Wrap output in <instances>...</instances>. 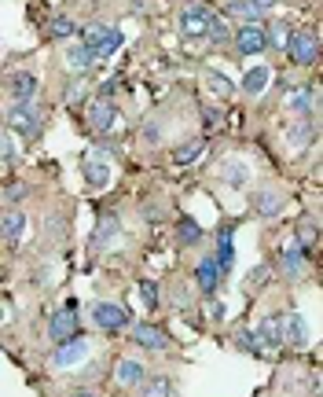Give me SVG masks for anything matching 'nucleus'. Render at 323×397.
Returning <instances> with one entry per match:
<instances>
[{
  "instance_id": "f8f14e48",
  "label": "nucleus",
  "mask_w": 323,
  "mask_h": 397,
  "mask_svg": "<svg viewBox=\"0 0 323 397\" xmlns=\"http://www.w3.org/2000/svg\"><path fill=\"white\" fill-rule=\"evenodd\" d=\"M305 265H308V247L301 239H294L287 250H283V258H279V268L287 273L290 279H298L301 273H305Z\"/></svg>"
},
{
  "instance_id": "bb28decb",
  "label": "nucleus",
  "mask_w": 323,
  "mask_h": 397,
  "mask_svg": "<svg viewBox=\"0 0 323 397\" xmlns=\"http://www.w3.org/2000/svg\"><path fill=\"white\" fill-rule=\"evenodd\" d=\"M67 59H70L74 70H92V63H96L99 56L92 52V48H85V44H74L70 52H67Z\"/></svg>"
},
{
  "instance_id": "412c9836",
  "label": "nucleus",
  "mask_w": 323,
  "mask_h": 397,
  "mask_svg": "<svg viewBox=\"0 0 323 397\" xmlns=\"http://www.w3.org/2000/svg\"><path fill=\"white\" fill-rule=\"evenodd\" d=\"M313 136H316V125L308 118H301V125H294V129L287 133V147L290 151H305L308 144H313Z\"/></svg>"
},
{
  "instance_id": "b1692460",
  "label": "nucleus",
  "mask_w": 323,
  "mask_h": 397,
  "mask_svg": "<svg viewBox=\"0 0 323 397\" xmlns=\"http://www.w3.org/2000/svg\"><path fill=\"white\" fill-rule=\"evenodd\" d=\"M176 243L180 247H195V243H202V228H199V221L195 217H180V225H176Z\"/></svg>"
},
{
  "instance_id": "6ab92c4d",
  "label": "nucleus",
  "mask_w": 323,
  "mask_h": 397,
  "mask_svg": "<svg viewBox=\"0 0 323 397\" xmlns=\"http://www.w3.org/2000/svg\"><path fill=\"white\" fill-rule=\"evenodd\" d=\"M268 81H272V70H268V67H254V70L242 74V92H247V96H261L268 88Z\"/></svg>"
},
{
  "instance_id": "393cba45",
  "label": "nucleus",
  "mask_w": 323,
  "mask_h": 397,
  "mask_svg": "<svg viewBox=\"0 0 323 397\" xmlns=\"http://www.w3.org/2000/svg\"><path fill=\"white\" fill-rule=\"evenodd\" d=\"M85 181L92 184L96 191L107 188V181H110V165L103 162V159H88V162H85Z\"/></svg>"
},
{
  "instance_id": "79ce46f5",
  "label": "nucleus",
  "mask_w": 323,
  "mask_h": 397,
  "mask_svg": "<svg viewBox=\"0 0 323 397\" xmlns=\"http://www.w3.org/2000/svg\"><path fill=\"white\" fill-rule=\"evenodd\" d=\"M144 140H147V144H158V140H162V125H144Z\"/></svg>"
},
{
  "instance_id": "a18cd8bd",
  "label": "nucleus",
  "mask_w": 323,
  "mask_h": 397,
  "mask_svg": "<svg viewBox=\"0 0 323 397\" xmlns=\"http://www.w3.org/2000/svg\"><path fill=\"white\" fill-rule=\"evenodd\" d=\"M173 302H176V305H188L191 298H188V291H184V287H176V291H173Z\"/></svg>"
},
{
  "instance_id": "8fccbe9b",
  "label": "nucleus",
  "mask_w": 323,
  "mask_h": 397,
  "mask_svg": "<svg viewBox=\"0 0 323 397\" xmlns=\"http://www.w3.org/2000/svg\"><path fill=\"white\" fill-rule=\"evenodd\" d=\"M228 4H239V0H228Z\"/></svg>"
},
{
  "instance_id": "39448f33",
  "label": "nucleus",
  "mask_w": 323,
  "mask_h": 397,
  "mask_svg": "<svg viewBox=\"0 0 323 397\" xmlns=\"http://www.w3.org/2000/svg\"><path fill=\"white\" fill-rule=\"evenodd\" d=\"M88 357V342L81 335H70V339H63L56 342V353H51V364L56 368H70V364H81Z\"/></svg>"
},
{
  "instance_id": "c03bdc74",
  "label": "nucleus",
  "mask_w": 323,
  "mask_h": 397,
  "mask_svg": "<svg viewBox=\"0 0 323 397\" xmlns=\"http://www.w3.org/2000/svg\"><path fill=\"white\" fill-rule=\"evenodd\" d=\"M250 4H254L257 11H261V15H268V11H272V8L279 4V0H250Z\"/></svg>"
},
{
  "instance_id": "1a4fd4ad",
  "label": "nucleus",
  "mask_w": 323,
  "mask_h": 397,
  "mask_svg": "<svg viewBox=\"0 0 323 397\" xmlns=\"http://www.w3.org/2000/svg\"><path fill=\"white\" fill-rule=\"evenodd\" d=\"M257 346H268V350H283V313H265L261 327H257Z\"/></svg>"
},
{
  "instance_id": "f704fd0d",
  "label": "nucleus",
  "mask_w": 323,
  "mask_h": 397,
  "mask_svg": "<svg viewBox=\"0 0 323 397\" xmlns=\"http://www.w3.org/2000/svg\"><path fill=\"white\" fill-rule=\"evenodd\" d=\"M114 232H118V221H114V217H103V221H99V232H96V247H99V243H107Z\"/></svg>"
},
{
  "instance_id": "9d476101",
  "label": "nucleus",
  "mask_w": 323,
  "mask_h": 397,
  "mask_svg": "<svg viewBox=\"0 0 323 397\" xmlns=\"http://www.w3.org/2000/svg\"><path fill=\"white\" fill-rule=\"evenodd\" d=\"M133 339L144 346V350H154V353L169 350V335H165L158 324H151V320H144V324H133Z\"/></svg>"
},
{
  "instance_id": "423d86ee",
  "label": "nucleus",
  "mask_w": 323,
  "mask_h": 397,
  "mask_svg": "<svg viewBox=\"0 0 323 397\" xmlns=\"http://www.w3.org/2000/svg\"><path fill=\"white\" fill-rule=\"evenodd\" d=\"M231 41H235V48H239V56H261V52H268V41H265V30L261 26H242L231 33Z\"/></svg>"
},
{
  "instance_id": "ddd939ff",
  "label": "nucleus",
  "mask_w": 323,
  "mask_h": 397,
  "mask_svg": "<svg viewBox=\"0 0 323 397\" xmlns=\"http://www.w3.org/2000/svg\"><path fill=\"white\" fill-rule=\"evenodd\" d=\"M37 88H41V81H37V74H30V70L11 74V81H8V92L15 96V104H30L37 96Z\"/></svg>"
},
{
  "instance_id": "2eb2a0df",
  "label": "nucleus",
  "mask_w": 323,
  "mask_h": 397,
  "mask_svg": "<svg viewBox=\"0 0 323 397\" xmlns=\"http://www.w3.org/2000/svg\"><path fill=\"white\" fill-rule=\"evenodd\" d=\"M48 335L56 339V342L70 339V335H77V316H74V309H70V305H67V309H59L56 316L48 320Z\"/></svg>"
},
{
  "instance_id": "f257e3e1",
  "label": "nucleus",
  "mask_w": 323,
  "mask_h": 397,
  "mask_svg": "<svg viewBox=\"0 0 323 397\" xmlns=\"http://www.w3.org/2000/svg\"><path fill=\"white\" fill-rule=\"evenodd\" d=\"M283 52H287V59L294 63V67H313V63L320 59V41H316L313 30H290Z\"/></svg>"
},
{
  "instance_id": "cd10ccee",
  "label": "nucleus",
  "mask_w": 323,
  "mask_h": 397,
  "mask_svg": "<svg viewBox=\"0 0 323 397\" xmlns=\"http://www.w3.org/2000/svg\"><path fill=\"white\" fill-rule=\"evenodd\" d=\"M202 147H206V140H202V136L188 140L184 147H176V151H173V162H176V165H191V162L199 159V151H202Z\"/></svg>"
},
{
  "instance_id": "72a5a7b5",
  "label": "nucleus",
  "mask_w": 323,
  "mask_h": 397,
  "mask_svg": "<svg viewBox=\"0 0 323 397\" xmlns=\"http://www.w3.org/2000/svg\"><path fill=\"white\" fill-rule=\"evenodd\" d=\"M268 276H272V268H268V265H257V268H250V276H247V287H250V291H261V284H265Z\"/></svg>"
},
{
  "instance_id": "4c0bfd02",
  "label": "nucleus",
  "mask_w": 323,
  "mask_h": 397,
  "mask_svg": "<svg viewBox=\"0 0 323 397\" xmlns=\"http://www.w3.org/2000/svg\"><path fill=\"white\" fill-rule=\"evenodd\" d=\"M206 81H213V88H217V92H221V96H231V85L221 78V74H217V70H210V78H206Z\"/></svg>"
},
{
  "instance_id": "f03ea898",
  "label": "nucleus",
  "mask_w": 323,
  "mask_h": 397,
  "mask_svg": "<svg viewBox=\"0 0 323 397\" xmlns=\"http://www.w3.org/2000/svg\"><path fill=\"white\" fill-rule=\"evenodd\" d=\"M8 129L26 136V140H33L37 133H41V107H37L33 99L30 104H15L8 111Z\"/></svg>"
},
{
  "instance_id": "a19ab883",
  "label": "nucleus",
  "mask_w": 323,
  "mask_h": 397,
  "mask_svg": "<svg viewBox=\"0 0 323 397\" xmlns=\"http://www.w3.org/2000/svg\"><path fill=\"white\" fill-rule=\"evenodd\" d=\"M217 122H221V111H213V107H206L202 111V125H206V129H213V125Z\"/></svg>"
},
{
  "instance_id": "f3484780",
  "label": "nucleus",
  "mask_w": 323,
  "mask_h": 397,
  "mask_svg": "<svg viewBox=\"0 0 323 397\" xmlns=\"http://www.w3.org/2000/svg\"><path fill=\"white\" fill-rule=\"evenodd\" d=\"M308 331H305V316L301 313H287L283 316V346H305Z\"/></svg>"
},
{
  "instance_id": "aec40b11",
  "label": "nucleus",
  "mask_w": 323,
  "mask_h": 397,
  "mask_svg": "<svg viewBox=\"0 0 323 397\" xmlns=\"http://www.w3.org/2000/svg\"><path fill=\"white\" fill-rule=\"evenodd\" d=\"M254 210L261 213V217H276L283 210V195H279V191H272V188H261L254 195Z\"/></svg>"
},
{
  "instance_id": "a878e982",
  "label": "nucleus",
  "mask_w": 323,
  "mask_h": 397,
  "mask_svg": "<svg viewBox=\"0 0 323 397\" xmlns=\"http://www.w3.org/2000/svg\"><path fill=\"white\" fill-rule=\"evenodd\" d=\"M228 15L231 19H242V22H247V26H261V11H257L254 4H250V0H239V4H228Z\"/></svg>"
},
{
  "instance_id": "6e6552de",
  "label": "nucleus",
  "mask_w": 323,
  "mask_h": 397,
  "mask_svg": "<svg viewBox=\"0 0 323 397\" xmlns=\"http://www.w3.org/2000/svg\"><path fill=\"white\" fill-rule=\"evenodd\" d=\"M144 379H147V368L140 361H133V357H122V361L114 364V382H118L122 390H136Z\"/></svg>"
},
{
  "instance_id": "58836bf2",
  "label": "nucleus",
  "mask_w": 323,
  "mask_h": 397,
  "mask_svg": "<svg viewBox=\"0 0 323 397\" xmlns=\"http://www.w3.org/2000/svg\"><path fill=\"white\" fill-rule=\"evenodd\" d=\"M118 81H122V78L103 81V88H99V99H114V92H118Z\"/></svg>"
},
{
  "instance_id": "ea45409f",
  "label": "nucleus",
  "mask_w": 323,
  "mask_h": 397,
  "mask_svg": "<svg viewBox=\"0 0 323 397\" xmlns=\"http://www.w3.org/2000/svg\"><path fill=\"white\" fill-rule=\"evenodd\" d=\"M0 159H4V162H15V147H11L8 136H0Z\"/></svg>"
},
{
  "instance_id": "2f4dec72",
  "label": "nucleus",
  "mask_w": 323,
  "mask_h": 397,
  "mask_svg": "<svg viewBox=\"0 0 323 397\" xmlns=\"http://www.w3.org/2000/svg\"><path fill=\"white\" fill-rule=\"evenodd\" d=\"M206 37H210V44H228V41H231V33H228V26H224V19H217V15H210Z\"/></svg>"
},
{
  "instance_id": "7c9ffc66",
  "label": "nucleus",
  "mask_w": 323,
  "mask_h": 397,
  "mask_svg": "<svg viewBox=\"0 0 323 397\" xmlns=\"http://www.w3.org/2000/svg\"><path fill=\"white\" fill-rule=\"evenodd\" d=\"M140 298H144V309H158V302H162V291H158V284L154 279H140Z\"/></svg>"
},
{
  "instance_id": "09e8293b",
  "label": "nucleus",
  "mask_w": 323,
  "mask_h": 397,
  "mask_svg": "<svg viewBox=\"0 0 323 397\" xmlns=\"http://www.w3.org/2000/svg\"><path fill=\"white\" fill-rule=\"evenodd\" d=\"M74 397H96V394H92V390H77Z\"/></svg>"
},
{
  "instance_id": "0eeeda50",
  "label": "nucleus",
  "mask_w": 323,
  "mask_h": 397,
  "mask_svg": "<svg viewBox=\"0 0 323 397\" xmlns=\"http://www.w3.org/2000/svg\"><path fill=\"white\" fill-rule=\"evenodd\" d=\"M221 265H217V258L213 254H206V258L195 265V287L210 298V294H217V287H221Z\"/></svg>"
},
{
  "instance_id": "c9c22d12",
  "label": "nucleus",
  "mask_w": 323,
  "mask_h": 397,
  "mask_svg": "<svg viewBox=\"0 0 323 397\" xmlns=\"http://www.w3.org/2000/svg\"><path fill=\"white\" fill-rule=\"evenodd\" d=\"M235 342L242 346L247 353H254V357H261V346H257V339L250 335V331H235Z\"/></svg>"
},
{
  "instance_id": "7ed1b4c3",
  "label": "nucleus",
  "mask_w": 323,
  "mask_h": 397,
  "mask_svg": "<svg viewBox=\"0 0 323 397\" xmlns=\"http://www.w3.org/2000/svg\"><path fill=\"white\" fill-rule=\"evenodd\" d=\"M92 324L103 327V331H125L133 324V316H129V309L118 302H96L92 305Z\"/></svg>"
},
{
  "instance_id": "a211bd4d",
  "label": "nucleus",
  "mask_w": 323,
  "mask_h": 397,
  "mask_svg": "<svg viewBox=\"0 0 323 397\" xmlns=\"http://www.w3.org/2000/svg\"><path fill=\"white\" fill-rule=\"evenodd\" d=\"M217 265H221V276L231 273V265H235V247H231V228H221L217 232Z\"/></svg>"
},
{
  "instance_id": "de8ad7c7",
  "label": "nucleus",
  "mask_w": 323,
  "mask_h": 397,
  "mask_svg": "<svg viewBox=\"0 0 323 397\" xmlns=\"http://www.w3.org/2000/svg\"><path fill=\"white\" fill-rule=\"evenodd\" d=\"M81 88H85V81H74V85H70V92H67V99H70V104H74L77 96H81Z\"/></svg>"
},
{
  "instance_id": "9b49d317",
  "label": "nucleus",
  "mask_w": 323,
  "mask_h": 397,
  "mask_svg": "<svg viewBox=\"0 0 323 397\" xmlns=\"http://www.w3.org/2000/svg\"><path fill=\"white\" fill-rule=\"evenodd\" d=\"M114 118H118V104H114V99H92V104H88V125H92L96 133H107L110 125H114Z\"/></svg>"
},
{
  "instance_id": "4be33fe9",
  "label": "nucleus",
  "mask_w": 323,
  "mask_h": 397,
  "mask_svg": "<svg viewBox=\"0 0 323 397\" xmlns=\"http://www.w3.org/2000/svg\"><path fill=\"white\" fill-rule=\"evenodd\" d=\"M140 397H173V379L169 375H147L140 382Z\"/></svg>"
},
{
  "instance_id": "c85d7f7f",
  "label": "nucleus",
  "mask_w": 323,
  "mask_h": 397,
  "mask_svg": "<svg viewBox=\"0 0 323 397\" xmlns=\"http://www.w3.org/2000/svg\"><path fill=\"white\" fill-rule=\"evenodd\" d=\"M290 30H294L290 22H268V33H265V41L283 52V48H287V37H290Z\"/></svg>"
},
{
  "instance_id": "20e7f679",
  "label": "nucleus",
  "mask_w": 323,
  "mask_h": 397,
  "mask_svg": "<svg viewBox=\"0 0 323 397\" xmlns=\"http://www.w3.org/2000/svg\"><path fill=\"white\" fill-rule=\"evenodd\" d=\"M210 15L213 11L210 8H202V4H188L184 11H180V37H191V41H195V37H206V26H210Z\"/></svg>"
},
{
  "instance_id": "473e14b6",
  "label": "nucleus",
  "mask_w": 323,
  "mask_h": 397,
  "mask_svg": "<svg viewBox=\"0 0 323 397\" xmlns=\"http://www.w3.org/2000/svg\"><path fill=\"white\" fill-rule=\"evenodd\" d=\"M48 33H51V37H74V33H77V26H74V19L56 15V19H51V26H48Z\"/></svg>"
},
{
  "instance_id": "dca6fc26",
  "label": "nucleus",
  "mask_w": 323,
  "mask_h": 397,
  "mask_svg": "<svg viewBox=\"0 0 323 397\" xmlns=\"http://www.w3.org/2000/svg\"><path fill=\"white\" fill-rule=\"evenodd\" d=\"M22 232H26V213L22 210L0 213V239H4V243H19Z\"/></svg>"
},
{
  "instance_id": "5701e85b",
  "label": "nucleus",
  "mask_w": 323,
  "mask_h": 397,
  "mask_svg": "<svg viewBox=\"0 0 323 397\" xmlns=\"http://www.w3.org/2000/svg\"><path fill=\"white\" fill-rule=\"evenodd\" d=\"M221 177H224L231 188H242V184L250 181V165L242 162V159H228V162L221 165Z\"/></svg>"
},
{
  "instance_id": "c756f323",
  "label": "nucleus",
  "mask_w": 323,
  "mask_h": 397,
  "mask_svg": "<svg viewBox=\"0 0 323 397\" xmlns=\"http://www.w3.org/2000/svg\"><path fill=\"white\" fill-rule=\"evenodd\" d=\"M110 30H114V26H103V22H96V26H88V30H85V48H92V52L99 56V48L107 44Z\"/></svg>"
},
{
  "instance_id": "49530a36",
  "label": "nucleus",
  "mask_w": 323,
  "mask_h": 397,
  "mask_svg": "<svg viewBox=\"0 0 323 397\" xmlns=\"http://www.w3.org/2000/svg\"><path fill=\"white\" fill-rule=\"evenodd\" d=\"M210 320H224V305H221V302L210 305Z\"/></svg>"
},
{
  "instance_id": "4468645a",
  "label": "nucleus",
  "mask_w": 323,
  "mask_h": 397,
  "mask_svg": "<svg viewBox=\"0 0 323 397\" xmlns=\"http://www.w3.org/2000/svg\"><path fill=\"white\" fill-rule=\"evenodd\" d=\"M316 85L313 88H290L287 92V111H294L298 118H313V111H316Z\"/></svg>"
},
{
  "instance_id": "37998d69",
  "label": "nucleus",
  "mask_w": 323,
  "mask_h": 397,
  "mask_svg": "<svg viewBox=\"0 0 323 397\" xmlns=\"http://www.w3.org/2000/svg\"><path fill=\"white\" fill-rule=\"evenodd\" d=\"M4 195H8L11 202H19V199L26 195V184H8V188H4Z\"/></svg>"
},
{
  "instance_id": "e433bc0d",
  "label": "nucleus",
  "mask_w": 323,
  "mask_h": 397,
  "mask_svg": "<svg viewBox=\"0 0 323 397\" xmlns=\"http://www.w3.org/2000/svg\"><path fill=\"white\" fill-rule=\"evenodd\" d=\"M122 41H125V37H122V30H110L107 44L99 48V56H114V52H118V48H122Z\"/></svg>"
}]
</instances>
